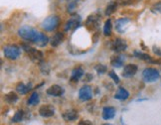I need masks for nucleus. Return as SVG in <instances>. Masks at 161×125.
<instances>
[{"label":"nucleus","mask_w":161,"mask_h":125,"mask_svg":"<svg viewBox=\"0 0 161 125\" xmlns=\"http://www.w3.org/2000/svg\"><path fill=\"white\" fill-rule=\"evenodd\" d=\"M134 56L136 57V58L140 59V60H143V61H146V62H154V61H152L150 56L145 54V53H142V52H138V51H134Z\"/></svg>","instance_id":"22"},{"label":"nucleus","mask_w":161,"mask_h":125,"mask_svg":"<svg viewBox=\"0 0 161 125\" xmlns=\"http://www.w3.org/2000/svg\"><path fill=\"white\" fill-rule=\"evenodd\" d=\"M39 114L40 116L44 117V118H48V117H52L55 114V109L51 105H42L39 108Z\"/></svg>","instance_id":"9"},{"label":"nucleus","mask_w":161,"mask_h":125,"mask_svg":"<svg viewBox=\"0 0 161 125\" xmlns=\"http://www.w3.org/2000/svg\"><path fill=\"white\" fill-rule=\"evenodd\" d=\"M23 115H24V112L22 110H18L16 113H15V115L12 117V122H20V121L23 119Z\"/></svg>","instance_id":"27"},{"label":"nucleus","mask_w":161,"mask_h":125,"mask_svg":"<svg viewBox=\"0 0 161 125\" xmlns=\"http://www.w3.org/2000/svg\"><path fill=\"white\" fill-rule=\"evenodd\" d=\"M153 52H154V54L157 56H161V49L160 48H157V47H153Z\"/></svg>","instance_id":"33"},{"label":"nucleus","mask_w":161,"mask_h":125,"mask_svg":"<svg viewBox=\"0 0 161 125\" xmlns=\"http://www.w3.org/2000/svg\"><path fill=\"white\" fill-rule=\"evenodd\" d=\"M128 97H129V92L123 88H119L114 95L115 99H118V100H125Z\"/></svg>","instance_id":"18"},{"label":"nucleus","mask_w":161,"mask_h":125,"mask_svg":"<svg viewBox=\"0 0 161 125\" xmlns=\"http://www.w3.org/2000/svg\"><path fill=\"white\" fill-rule=\"evenodd\" d=\"M128 23H129V19H127V18L118 19V20H117V22H115V30H117L118 33L123 34L125 32L127 24Z\"/></svg>","instance_id":"11"},{"label":"nucleus","mask_w":161,"mask_h":125,"mask_svg":"<svg viewBox=\"0 0 161 125\" xmlns=\"http://www.w3.org/2000/svg\"><path fill=\"white\" fill-rule=\"evenodd\" d=\"M5 58L9 60H16L21 54V49L16 45H8L3 49Z\"/></svg>","instance_id":"4"},{"label":"nucleus","mask_w":161,"mask_h":125,"mask_svg":"<svg viewBox=\"0 0 161 125\" xmlns=\"http://www.w3.org/2000/svg\"><path fill=\"white\" fill-rule=\"evenodd\" d=\"M95 69H96V71H98L99 75H103V74H104L107 71V68L104 65H100H100H98V66H96Z\"/></svg>","instance_id":"28"},{"label":"nucleus","mask_w":161,"mask_h":125,"mask_svg":"<svg viewBox=\"0 0 161 125\" xmlns=\"http://www.w3.org/2000/svg\"><path fill=\"white\" fill-rule=\"evenodd\" d=\"M137 70H138V68L136 65H134V64H128V65H126L124 67V69H123L122 75L124 78H131L137 73Z\"/></svg>","instance_id":"10"},{"label":"nucleus","mask_w":161,"mask_h":125,"mask_svg":"<svg viewBox=\"0 0 161 125\" xmlns=\"http://www.w3.org/2000/svg\"><path fill=\"white\" fill-rule=\"evenodd\" d=\"M110 64L112 67L114 68H121L123 65V58L121 56H117V57H112Z\"/></svg>","instance_id":"21"},{"label":"nucleus","mask_w":161,"mask_h":125,"mask_svg":"<svg viewBox=\"0 0 161 125\" xmlns=\"http://www.w3.org/2000/svg\"><path fill=\"white\" fill-rule=\"evenodd\" d=\"M64 39H65V36H64V34L61 32H58L56 33L55 35L52 36V38L50 39V44L52 47H58L60 44L63 43Z\"/></svg>","instance_id":"14"},{"label":"nucleus","mask_w":161,"mask_h":125,"mask_svg":"<svg viewBox=\"0 0 161 125\" xmlns=\"http://www.w3.org/2000/svg\"><path fill=\"white\" fill-rule=\"evenodd\" d=\"M142 77L146 82H153L159 78L160 74L154 68H146L142 73Z\"/></svg>","instance_id":"5"},{"label":"nucleus","mask_w":161,"mask_h":125,"mask_svg":"<svg viewBox=\"0 0 161 125\" xmlns=\"http://www.w3.org/2000/svg\"><path fill=\"white\" fill-rule=\"evenodd\" d=\"M18 34L24 40L31 41L39 47L46 46L48 42H50L45 34L38 32L36 29L30 27V26H23V27H21L18 30Z\"/></svg>","instance_id":"1"},{"label":"nucleus","mask_w":161,"mask_h":125,"mask_svg":"<svg viewBox=\"0 0 161 125\" xmlns=\"http://www.w3.org/2000/svg\"><path fill=\"white\" fill-rule=\"evenodd\" d=\"M4 99H5V101L7 102V103L13 104V103H15V102L18 101V95L15 92H8L7 94H5Z\"/></svg>","instance_id":"20"},{"label":"nucleus","mask_w":161,"mask_h":125,"mask_svg":"<svg viewBox=\"0 0 161 125\" xmlns=\"http://www.w3.org/2000/svg\"><path fill=\"white\" fill-rule=\"evenodd\" d=\"M39 101H40V98H39V94L37 93L36 92H34L32 94H31V96L29 97V99L27 101V103L29 105H36V104H38L39 103Z\"/></svg>","instance_id":"23"},{"label":"nucleus","mask_w":161,"mask_h":125,"mask_svg":"<svg viewBox=\"0 0 161 125\" xmlns=\"http://www.w3.org/2000/svg\"><path fill=\"white\" fill-rule=\"evenodd\" d=\"M79 125H93V123L89 120H81L79 122Z\"/></svg>","instance_id":"32"},{"label":"nucleus","mask_w":161,"mask_h":125,"mask_svg":"<svg viewBox=\"0 0 161 125\" xmlns=\"http://www.w3.org/2000/svg\"><path fill=\"white\" fill-rule=\"evenodd\" d=\"M63 118L65 121H74L78 118V111L75 109H70V110L63 113Z\"/></svg>","instance_id":"17"},{"label":"nucleus","mask_w":161,"mask_h":125,"mask_svg":"<svg viewBox=\"0 0 161 125\" xmlns=\"http://www.w3.org/2000/svg\"><path fill=\"white\" fill-rule=\"evenodd\" d=\"M63 93H64V89L58 85H52L47 89V94L48 95H51V96L58 97V96H61Z\"/></svg>","instance_id":"12"},{"label":"nucleus","mask_w":161,"mask_h":125,"mask_svg":"<svg viewBox=\"0 0 161 125\" xmlns=\"http://www.w3.org/2000/svg\"><path fill=\"white\" fill-rule=\"evenodd\" d=\"M78 4V0H68L67 3V10L69 13H73L74 10L76 9V6Z\"/></svg>","instance_id":"26"},{"label":"nucleus","mask_w":161,"mask_h":125,"mask_svg":"<svg viewBox=\"0 0 161 125\" xmlns=\"http://www.w3.org/2000/svg\"><path fill=\"white\" fill-rule=\"evenodd\" d=\"M117 2H114V1H111L110 4H108L107 6V9H106V15L107 16H110V15H111L112 13L114 12L115 10H117Z\"/></svg>","instance_id":"24"},{"label":"nucleus","mask_w":161,"mask_h":125,"mask_svg":"<svg viewBox=\"0 0 161 125\" xmlns=\"http://www.w3.org/2000/svg\"><path fill=\"white\" fill-rule=\"evenodd\" d=\"M103 125H112V124H110V123H106V124H103Z\"/></svg>","instance_id":"35"},{"label":"nucleus","mask_w":161,"mask_h":125,"mask_svg":"<svg viewBox=\"0 0 161 125\" xmlns=\"http://www.w3.org/2000/svg\"><path fill=\"white\" fill-rule=\"evenodd\" d=\"M22 48H23V50L27 53V55L29 56V58L31 59L32 62H34L36 64H41L43 61V53L37 50V49H34L32 47L28 46V45H25L23 44L22 45Z\"/></svg>","instance_id":"2"},{"label":"nucleus","mask_w":161,"mask_h":125,"mask_svg":"<svg viewBox=\"0 0 161 125\" xmlns=\"http://www.w3.org/2000/svg\"><path fill=\"white\" fill-rule=\"evenodd\" d=\"M32 89V85L28 83V85H24L23 82H19L16 86V90L21 94H26Z\"/></svg>","instance_id":"19"},{"label":"nucleus","mask_w":161,"mask_h":125,"mask_svg":"<svg viewBox=\"0 0 161 125\" xmlns=\"http://www.w3.org/2000/svg\"><path fill=\"white\" fill-rule=\"evenodd\" d=\"M152 11L155 13H161V1L155 3V4L152 6Z\"/></svg>","instance_id":"29"},{"label":"nucleus","mask_w":161,"mask_h":125,"mask_svg":"<svg viewBox=\"0 0 161 125\" xmlns=\"http://www.w3.org/2000/svg\"><path fill=\"white\" fill-rule=\"evenodd\" d=\"M99 21H100V17L96 16V15H91L89 16L88 20H87V28L89 30H95L99 27Z\"/></svg>","instance_id":"13"},{"label":"nucleus","mask_w":161,"mask_h":125,"mask_svg":"<svg viewBox=\"0 0 161 125\" xmlns=\"http://www.w3.org/2000/svg\"><path fill=\"white\" fill-rule=\"evenodd\" d=\"M127 48V44L124 40L119 39V38H117L115 40H114V42L111 43V50L117 52V53H121L125 51Z\"/></svg>","instance_id":"6"},{"label":"nucleus","mask_w":161,"mask_h":125,"mask_svg":"<svg viewBox=\"0 0 161 125\" xmlns=\"http://www.w3.org/2000/svg\"><path fill=\"white\" fill-rule=\"evenodd\" d=\"M81 17L79 15L76 16H72L68 21H67L66 26H65V31H69V30H75L79 27V25L81 24Z\"/></svg>","instance_id":"7"},{"label":"nucleus","mask_w":161,"mask_h":125,"mask_svg":"<svg viewBox=\"0 0 161 125\" xmlns=\"http://www.w3.org/2000/svg\"><path fill=\"white\" fill-rule=\"evenodd\" d=\"M83 75H84V70L82 69L81 67L76 68V69H74L73 71H72V75H71V82H77L79 79L83 77Z\"/></svg>","instance_id":"16"},{"label":"nucleus","mask_w":161,"mask_h":125,"mask_svg":"<svg viewBox=\"0 0 161 125\" xmlns=\"http://www.w3.org/2000/svg\"><path fill=\"white\" fill-rule=\"evenodd\" d=\"M111 30H112V25H111V20L108 19L104 23V27H103V34L106 36H110L111 34Z\"/></svg>","instance_id":"25"},{"label":"nucleus","mask_w":161,"mask_h":125,"mask_svg":"<svg viewBox=\"0 0 161 125\" xmlns=\"http://www.w3.org/2000/svg\"><path fill=\"white\" fill-rule=\"evenodd\" d=\"M115 115V109L111 106H106L103 109V118L106 120L112 119Z\"/></svg>","instance_id":"15"},{"label":"nucleus","mask_w":161,"mask_h":125,"mask_svg":"<svg viewBox=\"0 0 161 125\" xmlns=\"http://www.w3.org/2000/svg\"><path fill=\"white\" fill-rule=\"evenodd\" d=\"M59 23H60V18L57 15H52V16L47 17L45 20H43L41 26H42V28L44 30H46L48 32H51V31H54L55 29H57Z\"/></svg>","instance_id":"3"},{"label":"nucleus","mask_w":161,"mask_h":125,"mask_svg":"<svg viewBox=\"0 0 161 125\" xmlns=\"http://www.w3.org/2000/svg\"><path fill=\"white\" fill-rule=\"evenodd\" d=\"M41 71H42V73H43V74H46V75H48V74H49V71H50V69H49V67H48L47 64L41 63Z\"/></svg>","instance_id":"31"},{"label":"nucleus","mask_w":161,"mask_h":125,"mask_svg":"<svg viewBox=\"0 0 161 125\" xmlns=\"http://www.w3.org/2000/svg\"><path fill=\"white\" fill-rule=\"evenodd\" d=\"M93 97V92H92V88L89 85H85L83 86L80 92H79V98L83 101H88Z\"/></svg>","instance_id":"8"},{"label":"nucleus","mask_w":161,"mask_h":125,"mask_svg":"<svg viewBox=\"0 0 161 125\" xmlns=\"http://www.w3.org/2000/svg\"><path fill=\"white\" fill-rule=\"evenodd\" d=\"M108 75H110V78H111L112 79H114V82L115 83H118L119 82V78H118V75L114 73V71H110V73H108Z\"/></svg>","instance_id":"30"},{"label":"nucleus","mask_w":161,"mask_h":125,"mask_svg":"<svg viewBox=\"0 0 161 125\" xmlns=\"http://www.w3.org/2000/svg\"><path fill=\"white\" fill-rule=\"evenodd\" d=\"M93 77H92V75H87V78H86V81H87V82H89V79H91Z\"/></svg>","instance_id":"34"}]
</instances>
